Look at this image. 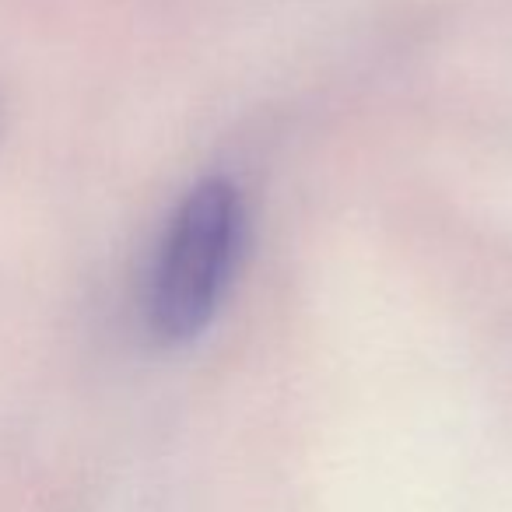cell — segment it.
Segmentation results:
<instances>
[{
    "label": "cell",
    "mask_w": 512,
    "mask_h": 512,
    "mask_svg": "<svg viewBox=\"0 0 512 512\" xmlns=\"http://www.w3.org/2000/svg\"><path fill=\"white\" fill-rule=\"evenodd\" d=\"M242 242L239 190L204 179L176 207L148 274V327L162 341H190L214 320Z\"/></svg>",
    "instance_id": "6da1fadb"
}]
</instances>
